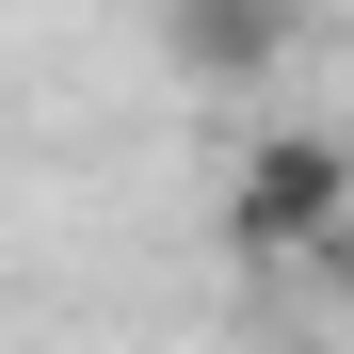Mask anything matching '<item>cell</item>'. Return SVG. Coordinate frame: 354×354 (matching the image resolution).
<instances>
[{
	"label": "cell",
	"instance_id": "6da1fadb",
	"mask_svg": "<svg viewBox=\"0 0 354 354\" xmlns=\"http://www.w3.org/2000/svg\"><path fill=\"white\" fill-rule=\"evenodd\" d=\"M225 225H242V258H322V242H354V145H338V129H258L242 177H225Z\"/></svg>",
	"mask_w": 354,
	"mask_h": 354
},
{
	"label": "cell",
	"instance_id": "7a4b0ae2",
	"mask_svg": "<svg viewBox=\"0 0 354 354\" xmlns=\"http://www.w3.org/2000/svg\"><path fill=\"white\" fill-rule=\"evenodd\" d=\"M161 48H177V81H258L306 48V0H161Z\"/></svg>",
	"mask_w": 354,
	"mask_h": 354
}]
</instances>
